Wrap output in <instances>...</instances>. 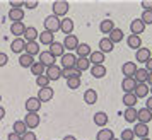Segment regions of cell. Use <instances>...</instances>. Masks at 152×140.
I'll return each instance as SVG.
<instances>
[{"instance_id":"obj_1","label":"cell","mask_w":152,"mask_h":140,"mask_svg":"<svg viewBox=\"0 0 152 140\" xmlns=\"http://www.w3.org/2000/svg\"><path fill=\"white\" fill-rule=\"evenodd\" d=\"M60 22H62V19H58L56 15H48L45 19V31H50L55 34V31L60 29Z\"/></svg>"},{"instance_id":"obj_2","label":"cell","mask_w":152,"mask_h":140,"mask_svg":"<svg viewBox=\"0 0 152 140\" xmlns=\"http://www.w3.org/2000/svg\"><path fill=\"white\" fill-rule=\"evenodd\" d=\"M67 12H69V2H65V0H56L55 4H53V15L63 17Z\"/></svg>"},{"instance_id":"obj_3","label":"cell","mask_w":152,"mask_h":140,"mask_svg":"<svg viewBox=\"0 0 152 140\" xmlns=\"http://www.w3.org/2000/svg\"><path fill=\"white\" fill-rule=\"evenodd\" d=\"M26 46H28V43H26L24 38H15L14 41L10 43V50L14 53H21V55L26 51Z\"/></svg>"},{"instance_id":"obj_4","label":"cell","mask_w":152,"mask_h":140,"mask_svg":"<svg viewBox=\"0 0 152 140\" xmlns=\"http://www.w3.org/2000/svg\"><path fill=\"white\" fill-rule=\"evenodd\" d=\"M80 43H79V38H77L75 34H67L65 36V39H63V46H65V50H77V46H79Z\"/></svg>"},{"instance_id":"obj_5","label":"cell","mask_w":152,"mask_h":140,"mask_svg":"<svg viewBox=\"0 0 152 140\" xmlns=\"http://www.w3.org/2000/svg\"><path fill=\"white\" fill-rule=\"evenodd\" d=\"M45 75H46L50 80H58V79L62 77V69H60V67H56V65H51V67L46 69Z\"/></svg>"},{"instance_id":"obj_6","label":"cell","mask_w":152,"mask_h":140,"mask_svg":"<svg viewBox=\"0 0 152 140\" xmlns=\"http://www.w3.org/2000/svg\"><path fill=\"white\" fill-rule=\"evenodd\" d=\"M77 62V56L72 53H65L62 56V69H74Z\"/></svg>"},{"instance_id":"obj_7","label":"cell","mask_w":152,"mask_h":140,"mask_svg":"<svg viewBox=\"0 0 152 140\" xmlns=\"http://www.w3.org/2000/svg\"><path fill=\"white\" fill-rule=\"evenodd\" d=\"M53 94H55V92H53V89H51V87H41V89H39V92H38V99H39V101H41V103H45V101H51V99H53Z\"/></svg>"},{"instance_id":"obj_8","label":"cell","mask_w":152,"mask_h":140,"mask_svg":"<svg viewBox=\"0 0 152 140\" xmlns=\"http://www.w3.org/2000/svg\"><path fill=\"white\" fill-rule=\"evenodd\" d=\"M130 31H132V34H135V36L142 34V33L145 31V24L142 22V19H135V21H132Z\"/></svg>"},{"instance_id":"obj_9","label":"cell","mask_w":152,"mask_h":140,"mask_svg":"<svg viewBox=\"0 0 152 140\" xmlns=\"http://www.w3.org/2000/svg\"><path fill=\"white\" fill-rule=\"evenodd\" d=\"M39 108H41V101L38 98H29L26 101V109H28V113H38Z\"/></svg>"},{"instance_id":"obj_10","label":"cell","mask_w":152,"mask_h":140,"mask_svg":"<svg viewBox=\"0 0 152 140\" xmlns=\"http://www.w3.org/2000/svg\"><path fill=\"white\" fill-rule=\"evenodd\" d=\"M24 123L28 125V128H36L39 125V114L38 113H28L24 118Z\"/></svg>"},{"instance_id":"obj_11","label":"cell","mask_w":152,"mask_h":140,"mask_svg":"<svg viewBox=\"0 0 152 140\" xmlns=\"http://www.w3.org/2000/svg\"><path fill=\"white\" fill-rule=\"evenodd\" d=\"M39 62L48 69V67H51V65H55V56L51 55L50 51H41V53H39Z\"/></svg>"},{"instance_id":"obj_12","label":"cell","mask_w":152,"mask_h":140,"mask_svg":"<svg viewBox=\"0 0 152 140\" xmlns=\"http://www.w3.org/2000/svg\"><path fill=\"white\" fill-rule=\"evenodd\" d=\"M26 26L22 24V22H12V26H10V33L17 38H24V33H26Z\"/></svg>"},{"instance_id":"obj_13","label":"cell","mask_w":152,"mask_h":140,"mask_svg":"<svg viewBox=\"0 0 152 140\" xmlns=\"http://www.w3.org/2000/svg\"><path fill=\"white\" fill-rule=\"evenodd\" d=\"M63 50H65L63 43H56V41H55V43H51V44H50V50H48V51H50L53 56H55V58H56V56H60V58H62V56L65 55V53H63Z\"/></svg>"},{"instance_id":"obj_14","label":"cell","mask_w":152,"mask_h":140,"mask_svg":"<svg viewBox=\"0 0 152 140\" xmlns=\"http://www.w3.org/2000/svg\"><path fill=\"white\" fill-rule=\"evenodd\" d=\"M121 87H123L125 92H133L135 87H137V80L133 77H125L123 82H121Z\"/></svg>"},{"instance_id":"obj_15","label":"cell","mask_w":152,"mask_h":140,"mask_svg":"<svg viewBox=\"0 0 152 140\" xmlns=\"http://www.w3.org/2000/svg\"><path fill=\"white\" fill-rule=\"evenodd\" d=\"M121 72L125 74V77H133L135 72H137V65H135L133 62H126V63H123Z\"/></svg>"},{"instance_id":"obj_16","label":"cell","mask_w":152,"mask_h":140,"mask_svg":"<svg viewBox=\"0 0 152 140\" xmlns=\"http://www.w3.org/2000/svg\"><path fill=\"white\" fill-rule=\"evenodd\" d=\"M133 133H135V137L145 139V137L149 135V126L145 125V123H138V125H135V128H133Z\"/></svg>"},{"instance_id":"obj_17","label":"cell","mask_w":152,"mask_h":140,"mask_svg":"<svg viewBox=\"0 0 152 140\" xmlns=\"http://www.w3.org/2000/svg\"><path fill=\"white\" fill-rule=\"evenodd\" d=\"M149 58H151V50H149V48H140V50H137V55H135V60H137V62L145 63Z\"/></svg>"},{"instance_id":"obj_18","label":"cell","mask_w":152,"mask_h":140,"mask_svg":"<svg viewBox=\"0 0 152 140\" xmlns=\"http://www.w3.org/2000/svg\"><path fill=\"white\" fill-rule=\"evenodd\" d=\"M39 43L50 46L51 43H55V34H53V33H50V31H43L41 34H39Z\"/></svg>"},{"instance_id":"obj_19","label":"cell","mask_w":152,"mask_h":140,"mask_svg":"<svg viewBox=\"0 0 152 140\" xmlns=\"http://www.w3.org/2000/svg\"><path fill=\"white\" fill-rule=\"evenodd\" d=\"M9 19H12L14 22H22V19H24V10L22 9H10L9 10Z\"/></svg>"},{"instance_id":"obj_20","label":"cell","mask_w":152,"mask_h":140,"mask_svg":"<svg viewBox=\"0 0 152 140\" xmlns=\"http://www.w3.org/2000/svg\"><path fill=\"white\" fill-rule=\"evenodd\" d=\"M34 56L28 55V53H22L21 56H19V63H21V67H24V69H31V65L34 63Z\"/></svg>"},{"instance_id":"obj_21","label":"cell","mask_w":152,"mask_h":140,"mask_svg":"<svg viewBox=\"0 0 152 140\" xmlns=\"http://www.w3.org/2000/svg\"><path fill=\"white\" fill-rule=\"evenodd\" d=\"M60 31L65 33V34H72V31H74V21L72 19H62V22H60Z\"/></svg>"},{"instance_id":"obj_22","label":"cell","mask_w":152,"mask_h":140,"mask_svg":"<svg viewBox=\"0 0 152 140\" xmlns=\"http://www.w3.org/2000/svg\"><path fill=\"white\" fill-rule=\"evenodd\" d=\"M149 91H151V87H147V84H145V82H142V84H137V87H135L133 94H135L137 98H147Z\"/></svg>"},{"instance_id":"obj_23","label":"cell","mask_w":152,"mask_h":140,"mask_svg":"<svg viewBox=\"0 0 152 140\" xmlns=\"http://www.w3.org/2000/svg\"><path fill=\"white\" fill-rule=\"evenodd\" d=\"M137 116H138V111L135 109V108H126L123 113V118L128 121V123H133V121H137Z\"/></svg>"},{"instance_id":"obj_24","label":"cell","mask_w":152,"mask_h":140,"mask_svg":"<svg viewBox=\"0 0 152 140\" xmlns=\"http://www.w3.org/2000/svg\"><path fill=\"white\" fill-rule=\"evenodd\" d=\"M137 96L133 94V92H125V96H123V103L126 108H135V104H137Z\"/></svg>"},{"instance_id":"obj_25","label":"cell","mask_w":152,"mask_h":140,"mask_svg":"<svg viewBox=\"0 0 152 140\" xmlns=\"http://www.w3.org/2000/svg\"><path fill=\"white\" fill-rule=\"evenodd\" d=\"M147 77H149V70L147 69H137L133 79L137 80V84H142V82H147Z\"/></svg>"},{"instance_id":"obj_26","label":"cell","mask_w":152,"mask_h":140,"mask_svg":"<svg viewBox=\"0 0 152 140\" xmlns=\"http://www.w3.org/2000/svg\"><path fill=\"white\" fill-rule=\"evenodd\" d=\"M126 43H128V46H130L132 50H140V46H142V39H140V36H135V34L128 36Z\"/></svg>"},{"instance_id":"obj_27","label":"cell","mask_w":152,"mask_h":140,"mask_svg":"<svg viewBox=\"0 0 152 140\" xmlns=\"http://www.w3.org/2000/svg\"><path fill=\"white\" fill-rule=\"evenodd\" d=\"M97 140H113L115 139V133H113V130H110V128H103V130H99L96 135Z\"/></svg>"},{"instance_id":"obj_28","label":"cell","mask_w":152,"mask_h":140,"mask_svg":"<svg viewBox=\"0 0 152 140\" xmlns=\"http://www.w3.org/2000/svg\"><path fill=\"white\" fill-rule=\"evenodd\" d=\"M36 38H39L38 29H36V28H28V29H26V33H24V39H26V43L36 41Z\"/></svg>"},{"instance_id":"obj_29","label":"cell","mask_w":152,"mask_h":140,"mask_svg":"<svg viewBox=\"0 0 152 140\" xmlns=\"http://www.w3.org/2000/svg\"><path fill=\"white\" fill-rule=\"evenodd\" d=\"M91 53H92V51H91L89 44L80 43V44L77 46V55H79V58H87V55H91Z\"/></svg>"},{"instance_id":"obj_30","label":"cell","mask_w":152,"mask_h":140,"mask_svg":"<svg viewBox=\"0 0 152 140\" xmlns=\"http://www.w3.org/2000/svg\"><path fill=\"white\" fill-rule=\"evenodd\" d=\"M31 72L34 74L36 77H39V75H45V72H46V67H45L41 62H34L33 65H31Z\"/></svg>"},{"instance_id":"obj_31","label":"cell","mask_w":152,"mask_h":140,"mask_svg":"<svg viewBox=\"0 0 152 140\" xmlns=\"http://www.w3.org/2000/svg\"><path fill=\"white\" fill-rule=\"evenodd\" d=\"M91 74H92L94 79H101V77L106 75V67H104V65H94V67L91 69Z\"/></svg>"},{"instance_id":"obj_32","label":"cell","mask_w":152,"mask_h":140,"mask_svg":"<svg viewBox=\"0 0 152 140\" xmlns=\"http://www.w3.org/2000/svg\"><path fill=\"white\" fill-rule=\"evenodd\" d=\"M84 101L87 103V104H94L97 101V92L94 89H87V91L84 92Z\"/></svg>"},{"instance_id":"obj_33","label":"cell","mask_w":152,"mask_h":140,"mask_svg":"<svg viewBox=\"0 0 152 140\" xmlns=\"http://www.w3.org/2000/svg\"><path fill=\"white\" fill-rule=\"evenodd\" d=\"M137 118L140 120V123H145V125H147V123L152 120V111H149L147 108H144V109H140V111H138Z\"/></svg>"},{"instance_id":"obj_34","label":"cell","mask_w":152,"mask_h":140,"mask_svg":"<svg viewBox=\"0 0 152 140\" xmlns=\"http://www.w3.org/2000/svg\"><path fill=\"white\" fill-rule=\"evenodd\" d=\"M12 128H14V133H17V135H24V133L28 132V125L22 121V120H19V121H15L14 125H12Z\"/></svg>"},{"instance_id":"obj_35","label":"cell","mask_w":152,"mask_h":140,"mask_svg":"<svg viewBox=\"0 0 152 140\" xmlns=\"http://www.w3.org/2000/svg\"><path fill=\"white\" fill-rule=\"evenodd\" d=\"M99 48H101V53H110L115 46H113V43L110 41V38H103V39L99 41Z\"/></svg>"},{"instance_id":"obj_36","label":"cell","mask_w":152,"mask_h":140,"mask_svg":"<svg viewBox=\"0 0 152 140\" xmlns=\"http://www.w3.org/2000/svg\"><path fill=\"white\" fill-rule=\"evenodd\" d=\"M80 75H82V74H80L75 67H74V69H62V77H65L67 80L72 79V77H80Z\"/></svg>"},{"instance_id":"obj_37","label":"cell","mask_w":152,"mask_h":140,"mask_svg":"<svg viewBox=\"0 0 152 140\" xmlns=\"http://www.w3.org/2000/svg\"><path fill=\"white\" fill-rule=\"evenodd\" d=\"M89 62L94 63V65H103V62H104V53H101V51H92V53H91Z\"/></svg>"},{"instance_id":"obj_38","label":"cell","mask_w":152,"mask_h":140,"mask_svg":"<svg viewBox=\"0 0 152 140\" xmlns=\"http://www.w3.org/2000/svg\"><path fill=\"white\" fill-rule=\"evenodd\" d=\"M94 123H96L97 126H106V123H108V114L103 111H99L94 114Z\"/></svg>"},{"instance_id":"obj_39","label":"cell","mask_w":152,"mask_h":140,"mask_svg":"<svg viewBox=\"0 0 152 140\" xmlns=\"http://www.w3.org/2000/svg\"><path fill=\"white\" fill-rule=\"evenodd\" d=\"M89 67H91L89 58H77V62H75V69L79 70V72H84V70H87Z\"/></svg>"},{"instance_id":"obj_40","label":"cell","mask_w":152,"mask_h":140,"mask_svg":"<svg viewBox=\"0 0 152 140\" xmlns=\"http://www.w3.org/2000/svg\"><path fill=\"white\" fill-rule=\"evenodd\" d=\"M121 39H123V31H121V29H113L110 33V41L113 43V44H115V43H120Z\"/></svg>"},{"instance_id":"obj_41","label":"cell","mask_w":152,"mask_h":140,"mask_svg":"<svg viewBox=\"0 0 152 140\" xmlns=\"http://www.w3.org/2000/svg\"><path fill=\"white\" fill-rule=\"evenodd\" d=\"M99 29H101V33H111L113 29H115V24L111 19H104L101 24H99Z\"/></svg>"},{"instance_id":"obj_42","label":"cell","mask_w":152,"mask_h":140,"mask_svg":"<svg viewBox=\"0 0 152 140\" xmlns=\"http://www.w3.org/2000/svg\"><path fill=\"white\" fill-rule=\"evenodd\" d=\"M24 53H28V55H31V56L38 55V53H39V44H38L36 41L28 43V46H26V51H24Z\"/></svg>"},{"instance_id":"obj_43","label":"cell","mask_w":152,"mask_h":140,"mask_svg":"<svg viewBox=\"0 0 152 140\" xmlns=\"http://www.w3.org/2000/svg\"><path fill=\"white\" fill-rule=\"evenodd\" d=\"M67 85H69L70 89H79L80 87V77H72L67 80Z\"/></svg>"},{"instance_id":"obj_44","label":"cell","mask_w":152,"mask_h":140,"mask_svg":"<svg viewBox=\"0 0 152 140\" xmlns=\"http://www.w3.org/2000/svg\"><path fill=\"white\" fill-rule=\"evenodd\" d=\"M135 139V133L132 128H125L123 132H121V140H133Z\"/></svg>"},{"instance_id":"obj_45","label":"cell","mask_w":152,"mask_h":140,"mask_svg":"<svg viewBox=\"0 0 152 140\" xmlns=\"http://www.w3.org/2000/svg\"><path fill=\"white\" fill-rule=\"evenodd\" d=\"M36 84L39 85V87H48L50 79L46 77V75H39V77H36Z\"/></svg>"},{"instance_id":"obj_46","label":"cell","mask_w":152,"mask_h":140,"mask_svg":"<svg viewBox=\"0 0 152 140\" xmlns=\"http://www.w3.org/2000/svg\"><path fill=\"white\" fill-rule=\"evenodd\" d=\"M142 22L144 24H152V10H144V14H142Z\"/></svg>"},{"instance_id":"obj_47","label":"cell","mask_w":152,"mask_h":140,"mask_svg":"<svg viewBox=\"0 0 152 140\" xmlns=\"http://www.w3.org/2000/svg\"><path fill=\"white\" fill-rule=\"evenodd\" d=\"M22 140H36V133L31 132V130H28V132L22 135Z\"/></svg>"},{"instance_id":"obj_48","label":"cell","mask_w":152,"mask_h":140,"mask_svg":"<svg viewBox=\"0 0 152 140\" xmlns=\"http://www.w3.org/2000/svg\"><path fill=\"white\" fill-rule=\"evenodd\" d=\"M9 5H12V9H21L24 5V2H21V0H10Z\"/></svg>"},{"instance_id":"obj_49","label":"cell","mask_w":152,"mask_h":140,"mask_svg":"<svg viewBox=\"0 0 152 140\" xmlns=\"http://www.w3.org/2000/svg\"><path fill=\"white\" fill-rule=\"evenodd\" d=\"M24 5H26L28 9H36L38 5H39V4H38L36 0H28V2H24Z\"/></svg>"},{"instance_id":"obj_50","label":"cell","mask_w":152,"mask_h":140,"mask_svg":"<svg viewBox=\"0 0 152 140\" xmlns=\"http://www.w3.org/2000/svg\"><path fill=\"white\" fill-rule=\"evenodd\" d=\"M140 5L144 7V10H152V0H144Z\"/></svg>"},{"instance_id":"obj_51","label":"cell","mask_w":152,"mask_h":140,"mask_svg":"<svg viewBox=\"0 0 152 140\" xmlns=\"http://www.w3.org/2000/svg\"><path fill=\"white\" fill-rule=\"evenodd\" d=\"M7 55H5V53H0V67H4V65H5V63H7Z\"/></svg>"},{"instance_id":"obj_52","label":"cell","mask_w":152,"mask_h":140,"mask_svg":"<svg viewBox=\"0 0 152 140\" xmlns=\"http://www.w3.org/2000/svg\"><path fill=\"white\" fill-rule=\"evenodd\" d=\"M9 140H22V137L21 135H17V133H9Z\"/></svg>"},{"instance_id":"obj_53","label":"cell","mask_w":152,"mask_h":140,"mask_svg":"<svg viewBox=\"0 0 152 140\" xmlns=\"http://www.w3.org/2000/svg\"><path fill=\"white\" fill-rule=\"evenodd\" d=\"M145 69L149 70V72H152V56L147 60V62H145Z\"/></svg>"},{"instance_id":"obj_54","label":"cell","mask_w":152,"mask_h":140,"mask_svg":"<svg viewBox=\"0 0 152 140\" xmlns=\"http://www.w3.org/2000/svg\"><path fill=\"white\" fill-rule=\"evenodd\" d=\"M145 108H147L149 111H152V98L147 99V103H145Z\"/></svg>"},{"instance_id":"obj_55","label":"cell","mask_w":152,"mask_h":140,"mask_svg":"<svg viewBox=\"0 0 152 140\" xmlns=\"http://www.w3.org/2000/svg\"><path fill=\"white\" fill-rule=\"evenodd\" d=\"M4 116H5V109H4V108L0 106V120L4 118Z\"/></svg>"},{"instance_id":"obj_56","label":"cell","mask_w":152,"mask_h":140,"mask_svg":"<svg viewBox=\"0 0 152 140\" xmlns=\"http://www.w3.org/2000/svg\"><path fill=\"white\" fill-rule=\"evenodd\" d=\"M147 82L152 85V72H149V77H147Z\"/></svg>"},{"instance_id":"obj_57","label":"cell","mask_w":152,"mask_h":140,"mask_svg":"<svg viewBox=\"0 0 152 140\" xmlns=\"http://www.w3.org/2000/svg\"><path fill=\"white\" fill-rule=\"evenodd\" d=\"M63 140H77V139H75V137H72V135H67Z\"/></svg>"},{"instance_id":"obj_58","label":"cell","mask_w":152,"mask_h":140,"mask_svg":"<svg viewBox=\"0 0 152 140\" xmlns=\"http://www.w3.org/2000/svg\"><path fill=\"white\" fill-rule=\"evenodd\" d=\"M140 140H151V139H149V137H145V139H140Z\"/></svg>"},{"instance_id":"obj_59","label":"cell","mask_w":152,"mask_h":140,"mask_svg":"<svg viewBox=\"0 0 152 140\" xmlns=\"http://www.w3.org/2000/svg\"><path fill=\"white\" fill-rule=\"evenodd\" d=\"M0 101H2V94H0Z\"/></svg>"},{"instance_id":"obj_60","label":"cell","mask_w":152,"mask_h":140,"mask_svg":"<svg viewBox=\"0 0 152 140\" xmlns=\"http://www.w3.org/2000/svg\"><path fill=\"white\" fill-rule=\"evenodd\" d=\"M113 140H116V139H113Z\"/></svg>"},{"instance_id":"obj_61","label":"cell","mask_w":152,"mask_h":140,"mask_svg":"<svg viewBox=\"0 0 152 140\" xmlns=\"http://www.w3.org/2000/svg\"><path fill=\"white\" fill-rule=\"evenodd\" d=\"M151 91H152V87H151Z\"/></svg>"}]
</instances>
